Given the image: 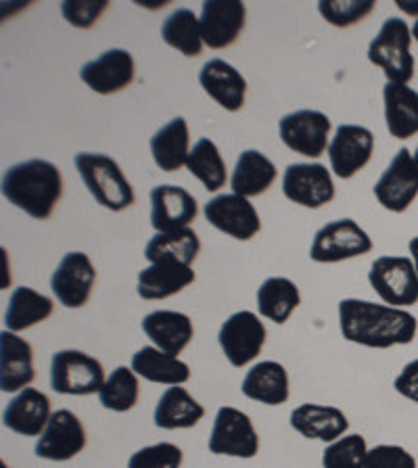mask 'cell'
Wrapping results in <instances>:
<instances>
[{
  "label": "cell",
  "instance_id": "obj_32",
  "mask_svg": "<svg viewBox=\"0 0 418 468\" xmlns=\"http://www.w3.org/2000/svg\"><path fill=\"white\" fill-rule=\"evenodd\" d=\"M53 299L29 287H17L11 292L9 305H6L5 326L11 333H21L26 328H32L48 320L53 316Z\"/></svg>",
  "mask_w": 418,
  "mask_h": 468
},
{
  "label": "cell",
  "instance_id": "obj_6",
  "mask_svg": "<svg viewBox=\"0 0 418 468\" xmlns=\"http://www.w3.org/2000/svg\"><path fill=\"white\" fill-rule=\"evenodd\" d=\"M372 251V239L351 218L328 222L314 234L310 260L316 263H339Z\"/></svg>",
  "mask_w": 418,
  "mask_h": 468
},
{
  "label": "cell",
  "instance_id": "obj_25",
  "mask_svg": "<svg viewBox=\"0 0 418 468\" xmlns=\"http://www.w3.org/2000/svg\"><path fill=\"white\" fill-rule=\"evenodd\" d=\"M193 266H185L178 261H157L149 263V268L141 270L138 274L136 292L138 297L146 302H155V299H167L182 292L188 284L195 282Z\"/></svg>",
  "mask_w": 418,
  "mask_h": 468
},
{
  "label": "cell",
  "instance_id": "obj_36",
  "mask_svg": "<svg viewBox=\"0 0 418 468\" xmlns=\"http://www.w3.org/2000/svg\"><path fill=\"white\" fill-rule=\"evenodd\" d=\"M161 36L167 47L185 57H199L203 50V36L199 17L190 9H176L161 26Z\"/></svg>",
  "mask_w": 418,
  "mask_h": 468
},
{
  "label": "cell",
  "instance_id": "obj_29",
  "mask_svg": "<svg viewBox=\"0 0 418 468\" xmlns=\"http://www.w3.org/2000/svg\"><path fill=\"white\" fill-rule=\"evenodd\" d=\"M190 134L185 117H174L164 128H159L151 138L153 161L161 172H178L187 165L190 153Z\"/></svg>",
  "mask_w": 418,
  "mask_h": 468
},
{
  "label": "cell",
  "instance_id": "obj_10",
  "mask_svg": "<svg viewBox=\"0 0 418 468\" xmlns=\"http://www.w3.org/2000/svg\"><path fill=\"white\" fill-rule=\"evenodd\" d=\"M268 331L263 322L255 316L253 312L243 310L232 314V316L220 326L218 343L222 347L226 360H229L234 368H243L249 362L262 354L263 346H266Z\"/></svg>",
  "mask_w": 418,
  "mask_h": 468
},
{
  "label": "cell",
  "instance_id": "obj_22",
  "mask_svg": "<svg viewBox=\"0 0 418 468\" xmlns=\"http://www.w3.org/2000/svg\"><path fill=\"white\" fill-rule=\"evenodd\" d=\"M199 84L226 112H239L245 105L247 80L234 65L224 58H211L199 71Z\"/></svg>",
  "mask_w": 418,
  "mask_h": 468
},
{
  "label": "cell",
  "instance_id": "obj_28",
  "mask_svg": "<svg viewBox=\"0 0 418 468\" xmlns=\"http://www.w3.org/2000/svg\"><path fill=\"white\" fill-rule=\"evenodd\" d=\"M203 416L205 408L199 401L185 387L176 385L159 398L155 414H153V422H155V427L166 431L193 429L203 420Z\"/></svg>",
  "mask_w": 418,
  "mask_h": 468
},
{
  "label": "cell",
  "instance_id": "obj_15",
  "mask_svg": "<svg viewBox=\"0 0 418 468\" xmlns=\"http://www.w3.org/2000/svg\"><path fill=\"white\" fill-rule=\"evenodd\" d=\"M328 159H331V170L337 178L348 180L364 170L366 164L375 153V136L364 126L356 123H341L335 130V136L328 144Z\"/></svg>",
  "mask_w": 418,
  "mask_h": 468
},
{
  "label": "cell",
  "instance_id": "obj_33",
  "mask_svg": "<svg viewBox=\"0 0 418 468\" xmlns=\"http://www.w3.org/2000/svg\"><path fill=\"white\" fill-rule=\"evenodd\" d=\"M299 303H302V292L295 282L284 276H270L258 289L260 316L273 320L274 324H284Z\"/></svg>",
  "mask_w": 418,
  "mask_h": 468
},
{
  "label": "cell",
  "instance_id": "obj_5",
  "mask_svg": "<svg viewBox=\"0 0 418 468\" xmlns=\"http://www.w3.org/2000/svg\"><path fill=\"white\" fill-rule=\"evenodd\" d=\"M105 368L97 357L78 349L57 351L50 360V387L61 395H92L105 385Z\"/></svg>",
  "mask_w": 418,
  "mask_h": 468
},
{
  "label": "cell",
  "instance_id": "obj_45",
  "mask_svg": "<svg viewBox=\"0 0 418 468\" xmlns=\"http://www.w3.org/2000/svg\"><path fill=\"white\" fill-rule=\"evenodd\" d=\"M408 249H410V255H413V261H414V268H416V274H418V237L410 240Z\"/></svg>",
  "mask_w": 418,
  "mask_h": 468
},
{
  "label": "cell",
  "instance_id": "obj_40",
  "mask_svg": "<svg viewBox=\"0 0 418 468\" xmlns=\"http://www.w3.org/2000/svg\"><path fill=\"white\" fill-rule=\"evenodd\" d=\"M182 460H185V453L178 445L161 441L132 453L128 468H180Z\"/></svg>",
  "mask_w": 418,
  "mask_h": 468
},
{
  "label": "cell",
  "instance_id": "obj_20",
  "mask_svg": "<svg viewBox=\"0 0 418 468\" xmlns=\"http://www.w3.org/2000/svg\"><path fill=\"white\" fill-rule=\"evenodd\" d=\"M50 399L34 387H26L9 401L3 412V424L13 433L24 437H40L50 420Z\"/></svg>",
  "mask_w": 418,
  "mask_h": 468
},
{
  "label": "cell",
  "instance_id": "obj_16",
  "mask_svg": "<svg viewBox=\"0 0 418 468\" xmlns=\"http://www.w3.org/2000/svg\"><path fill=\"white\" fill-rule=\"evenodd\" d=\"M283 193L302 207L318 209L335 199V182L322 164H291L283 176Z\"/></svg>",
  "mask_w": 418,
  "mask_h": 468
},
{
  "label": "cell",
  "instance_id": "obj_9",
  "mask_svg": "<svg viewBox=\"0 0 418 468\" xmlns=\"http://www.w3.org/2000/svg\"><path fill=\"white\" fill-rule=\"evenodd\" d=\"M333 123L327 113L316 109H299L287 113L278 122L281 141L287 149L304 157L316 159L328 151V136H331Z\"/></svg>",
  "mask_w": 418,
  "mask_h": 468
},
{
  "label": "cell",
  "instance_id": "obj_13",
  "mask_svg": "<svg viewBox=\"0 0 418 468\" xmlns=\"http://www.w3.org/2000/svg\"><path fill=\"white\" fill-rule=\"evenodd\" d=\"M418 195V167L406 146L395 153L391 164L375 185L377 201L387 211L404 214Z\"/></svg>",
  "mask_w": 418,
  "mask_h": 468
},
{
  "label": "cell",
  "instance_id": "obj_4",
  "mask_svg": "<svg viewBox=\"0 0 418 468\" xmlns=\"http://www.w3.org/2000/svg\"><path fill=\"white\" fill-rule=\"evenodd\" d=\"M369 61L383 69L385 78L393 84H408L414 78L413 32L404 19H385L369 47Z\"/></svg>",
  "mask_w": 418,
  "mask_h": 468
},
{
  "label": "cell",
  "instance_id": "obj_37",
  "mask_svg": "<svg viewBox=\"0 0 418 468\" xmlns=\"http://www.w3.org/2000/svg\"><path fill=\"white\" fill-rule=\"evenodd\" d=\"M138 399H141L138 375L126 366L115 368L99 391L101 406L112 410V412H130L138 404Z\"/></svg>",
  "mask_w": 418,
  "mask_h": 468
},
{
  "label": "cell",
  "instance_id": "obj_2",
  "mask_svg": "<svg viewBox=\"0 0 418 468\" xmlns=\"http://www.w3.org/2000/svg\"><path fill=\"white\" fill-rule=\"evenodd\" d=\"M3 197L34 219H48L63 197V176L47 159H27L3 176Z\"/></svg>",
  "mask_w": 418,
  "mask_h": 468
},
{
  "label": "cell",
  "instance_id": "obj_35",
  "mask_svg": "<svg viewBox=\"0 0 418 468\" xmlns=\"http://www.w3.org/2000/svg\"><path fill=\"white\" fill-rule=\"evenodd\" d=\"M187 170L195 176L209 193H218L220 188L226 186V161L222 153L209 138H201L188 153Z\"/></svg>",
  "mask_w": 418,
  "mask_h": 468
},
{
  "label": "cell",
  "instance_id": "obj_38",
  "mask_svg": "<svg viewBox=\"0 0 418 468\" xmlns=\"http://www.w3.org/2000/svg\"><path fill=\"white\" fill-rule=\"evenodd\" d=\"M366 439L362 435H346L337 439L322 452L325 468H366Z\"/></svg>",
  "mask_w": 418,
  "mask_h": 468
},
{
  "label": "cell",
  "instance_id": "obj_41",
  "mask_svg": "<svg viewBox=\"0 0 418 468\" xmlns=\"http://www.w3.org/2000/svg\"><path fill=\"white\" fill-rule=\"evenodd\" d=\"M109 9L107 0H65L61 13L70 26L88 29L101 19V15Z\"/></svg>",
  "mask_w": 418,
  "mask_h": 468
},
{
  "label": "cell",
  "instance_id": "obj_26",
  "mask_svg": "<svg viewBox=\"0 0 418 468\" xmlns=\"http://www.w3.org/2000/svg\"><path fill=\"white\" fill-rule=\"evenodd\" d=\"M241 391L245 398L266 406L287 404L291 395L287 368L274 360L255 364L241 383Z\"/></svg>",
  "mask_w": 418,
  "mask_h": 468
},
{
  "label": "cell",
  "instance_id": "obj_7",
  "mask_svg": "<svg viewBox=\"0 0 418 468\" xmlns=\"http://www.w3.org/2000/svg\"><path fill=\"white\" fill-rule=\"evenodd\" d=\"M369 282L377 295L391 307L418 303V274L414 261L404 255H383L372 261Z\"/></svg>",
  "mask_w": 418,
  "mask_h": 468
},
{
  "label": "cell",
  "instance_id": "obj_47",
  "mask_svg": "<svg viewBox=\"0 0 418 468\" xmlns=\"http://www.w3.org/2000/svg\"><path fill=\"white\" fill-rule=\"evenodd\" d=\"M413 157H414V164H416V167H418V146H416V151H414Z\"/></svg>",
  "mask_w": 418,
  "mask_h": 468
},
{
  "label": "cell",
  "instance_id": "obj_42",
  "mask_svg": "<svg viewBox=\"0 0 418 468\" xmlns=\"http://www.w3.org/2000/svg\"><path fill=\"white\" fill-rule=\"evenodd\" d=\"M366 468H418L413 453L402 445H375L366 453Z\"/></svg>",
  "mask_w": 418,
  "mask_h": 468
},
{
  "label": "cell",
  "instance_id": "obj_23",
  "mask_svg": "<svg viewBox=\"0 0 418 468\" xmlns=\"http://www.w3.org/2000/svg\"><path fill=\"white\" fill-rule=\"evenodd\" d=\"M143 331L157 349L176 356L188 347L195 336V326L187 314L174 310H155L143 318Z\"/></svg>",
  "mask_w": 418,
  "mask_h": 468
},
{
  "label": "cell",
  "instance_id": "obj_21",
  "mask_svg": "<svg viewBox=\"0 0 418 468\" xmlns=\"http://www.w3.org/2000/svg\"><path fill=\"white\" fill-rule=\"evenodd\" d=\"M36 378L34 349L17 333H0V389L5 393L24 391Z\"/></svg>",
  "mask_w": 418,
  "mask_h": 468
},
{
  "label": "cell",
  "instance_id": "obj_12",
  "mask_svg": "<svg viewBox=\"0 0 418 468\" xmlns=\"http://www.w3.org/2000/svg\"><path fill=\"white\" fill-rule=\"evenodd\" d=\"M86 429L71 410H57L36 441V456L50 463H68L86 448Z\"/></svg>",
  "mask_w": 418,
  "mask_h": 468
},
{
  "label": "cell",
  "instance_id": "obj_43",
  "mask_svg": "<svg viewBox=\"0 0 418 468\" xmlns=\"http://www.w3.org/2000/svg\"><path fill=\"white\" fill-rule=\"evenodd\" d=\"M393 387L402 398L418 404V357L404 366V370L393 380Z\"/></svg>",
  "mask_w": 418,
  "mask_h": 468
},
{
  "label": "cell",
  "instance_id": "obj_31",
  "mask_svg": "<svg viewBox=\"0 0 418 468\" xmlns=\"http://www.w3.org/2000/svg\"><path fill=\"white\" fill-rule=\"evenodd\" d=\"M130 368L134 370L138 377L149 380V383L159 385H185L190 378L188 364L151 346L141 347L134 356H132Z\"/></svg>",
  "mask_w": 418,
  "mask_h": 468
},
{
  "label": "cell",
  "instance_id": "obj_34",
  "mask_svg": "<svg viewBox=\"0 0 418 468\" xmlns=\"http://www.w3.org/2000/svg\"><path fill=\"white\" fill-rule=\"evenodd\" d=\"M201 253V240L195 230L182 229L174 232H157L145 249V258L149 263L178 261L193 266Z\"/></svg>",
  "mask_w": 418,
  "mask_h": 468
},
{
  "label": "cell",
  "instance_id": "obj_30",
  "mask_svg": "<svg viewBox=\"0 0 418 468\" xmlns=\"http://www.w3.org/2000/svg\"><path fill=\"white\" fill-rule=\"evenodd\" d=\"M276 165L263 153L255 149H247L239 155L237 165L230 176V186L234 195L249 197L263 195L274 185Z\"/></svg>",
  "mask_w": 418,
  "mask_h": 468
},
{
  "label": "cell",
  "instance_id": "obj_46",
  "mask_svg": "<svg viewBox=\"0 0 418 468\" xmlns=\"http://www.w3.org/2000/svg\"><path fill=\"white\" fill-rule=\"evenodd\" d=\"M413 38H414L416 44H418V19L414 21V26H413Z\"/></svg>",
  "mask_w": 418,
  "mask_h": 468
},
{
  "label": "cell",
  "instance_id": "obj_27",
  "mask_svg": "<svg viewBox=\"0 0 418 468\" xmlns=\"http://www.w3.org/2000/svg\"><path fill=\"white\" fill-rule=\"evenodd\" d=\"M385 123L398 141L418 134V92L408 84L387 82L383 88Z\"/></svg>",
  "mask_w": 418,
  "mask_h": 468
},
{
  "label": "cell",
  "instance_id": "obj_8",
  "mask_svg": "<svg viewBox=\"0 0 418 468\" xmlns=\"http://www.w3.org/2000/svg\"><path fill=\"white\" fill-rule=\"evenodd\" d=\"M208 448L216 456L255 458L260 452V435L245 412L224 406L214 419Z\"/></svg>",
  "mask_w": 418,
  "mask_h": 468
},
{
  "label": "cell",
  "instance_id": "obj_18",
  "mask_svg": "<svg viewBox=\"0 0 418 468\" xmlns=\"http://www.w3.org/2000/svg\"><path fill=\"white\" fill-rule=\"evenodd\" d=\"M247 9L239 0H208L201 6L199 26L209 48H229L245 29Z\"/></svg>",
  "mask_w": 418,
  "mask_h": 468
},
{
  "label": "cell",
  "instance_id": "obj_14",
  "mask_svg": "<svg viewBox=\"0 0 418 468\" xmlns=\"http://www.w3.org/2000/svg\"><path fill=\"white\" fill-rule=\"evenodd\" d=\"M203 214L214 229L237 240H252L262 230V219L253 203L234 193L216 195L205 203Z\"/></svg>",
  "mask_w": 418,
  "mask_h": 468
},
{
  "label": "cell",
  "instance_id": "obj_39",
  "mask_svg": "<svg viewBox=\"0 0 418 468\" xmlns=\"http://www.w3.org/2000/svg\"><path fill=\"white\" fill-rule=\"evenodd\" d=\"M375 0H348V3H341V0H320L318 11L331 26L349 27L369 17L375 11Z\"/></svg>",
  "mask_w": 418,
  "mask_h": 468
},
{
  "label": "cell",
  "instance_id": "obj_3",
  "mask_svg": "<svg viewBox=\"0 0 418 468\" xmlns=\"http://www.w3.org/2000/svg\"><path fill=\"white\" fill-rule=\"evenodd\" d=\"M76 170L94 197V201L109 211H123L134 205L136 195L126 174L113 157L102 153H78Z\"/></svg>",
  "mask_w": 418,
  "mask_h": 468
},
{
  "label": "cell",
  "instance_id": "obj_19",
  "mask_svg": "<svg viewBox=\"0 0 418 468\" xmlns=\"http://www.w3.org/2000/svg\"><path fill=\"white\" fill-rule=\"evenodd\" d=\"M197 214V199L187 188L159 185L151 190V224L157 232L188 229Z\"/></svg>",
  "mask_w": 418,
  "mask_h": 468
},
{
  "label": "cell",
  "instance_id": "obj_24",
  "mask_svg": "<svg viewBox=\"0 0 418 468\" xmlns=\"http://www.w3.org/2000/svg\"><path fill=\"white\" fill-rule=\"evenodd\" d=\"M291 427L305 439L333 443L348 433L349 420L339 408L302 404L291 412Z\"/></svg>",
  "mask_w": 418,
  "mask_h": 468
},
{
  "label": "cell",
  "instance_id": "obj_11",
  "mask_svg": "<svg viewBox=\"0 0 418 468\" xmlns=\"http://www.w3.org/2000/svg\"><path fill=\"white\" fill-rule=\"evenodd\" d=\"M97 282V270L92 260L82 251L65 253L50 276V289L57 302L68 310H80L88 303Z\"/></svg>",
  "mask_w": 418,
  "mask_h": 468
},
{
  "label": "cell",
  "instance_id": "obj_1",
  "mask_svg": "<svg viewBox=\"0 0 418 468\" xmlns=\"http://www.w3.org/2000/svg\"><path fill=\"white\" fill-rule=\"evenodd\" d=\"M339 328L343 339L370 349L410 346L414 341L418 322L413 314L387 303L366 299L339 302Z\"/></svg>",
  "mask_w": 418,
  "mask_h": 468
},
{
  "label": "cell",
  "instance_id": "obj_44",
  "mask_svg": "<svg viewBox=\"0 0 418 468\" xmlns=\"http://www.w3.org/2000/svg\"><path fill=\"white\" fill-rule=\"evenodd\" d=\"M398 6L404 13L413 15V17L418 19V0H416V3H408V0H398Z\"/></svg>",
  "mask_w": 418,
  "mask_h": 468
},
{
  "label": "cell",
  "instance_id": "obj_17",
  "mask_svg": "<svg viewBox=\"0 0 418 468\" xmlns=\"http://www.w3.org/2000/svg\"><path fill=\"white\" fill-rule=\"evenodd\" d=\"M136 63L126 48H109L80 69L82 82L97 94H115L134 82Z\"/></svg>",
  "mask_w": 418,
  "mask_h": 468
}]
</instances>
